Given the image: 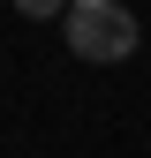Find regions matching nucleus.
Returning <instances> with one entry per match:
<instances>
[{
  "label": "nucleus",
  "mask_w": 151,
  "mask_h": 158,
  "mask_svg": "<svg viewBox=\"0 0 151 158\" xmlns=\"http://www.w3.org/2000/svg\"><path fill=\"white\" fill-rule=\"evenodd\" d=\"M61 30H68V53L76 60H91V68H106V60H128L136 53V15L121 8V0H76V8L61 15Z\"/></svg>",
  "instance_id": "nucleus-1"
},
{
  "label": "nucleus",
  "mask_w": 151,
  "mask_h": 158,
  "mask_svg": "<svg viewBox=\"0 0 151 158\" xmlns=\"http://www.w3.org/2000/svg\"><path fill=\"white\" fill-rule=\"evenodd\" d=\"M76 0H15V15H30V23H61Z\"/></svg>",
  "instance_id": "nucleus-2"
}]
</instances>
